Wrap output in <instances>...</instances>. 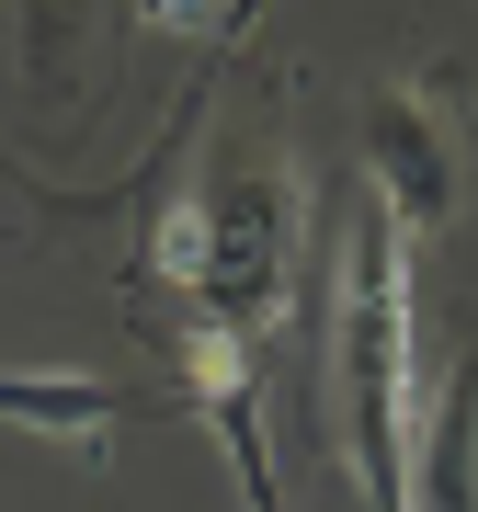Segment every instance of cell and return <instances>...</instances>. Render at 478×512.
Returning <instances> with one entry per match:
<instances>
[{"instance_id": "cell-2", "label": "cell", "mask_w": 478, "mask_h": 512, "mask_svg": "<svg viewBox=\"0 0 478 512\" xmlns=\"http://www.w3.org/2000/svg\"><path fill=\"white\" fill-rule=\"evenodd\" d=\"M331 399L342 456L376 512H410V444H422V308H410V239L365 194L331 217Z\"/></svg>"}, {"instance_id": "cell-3", "label": "cell", "mask_w": 478, "mask_h": 512, "mask_svg": "<svg viewBox=\"0 0 478 512\" xmlns=\"http://www.w3.org/2000/svg\"><path fill=\"white\" fill-rule=\"evenodd\" d=\"M353 148H365V205L410 239V251L456 228V205H467V160H478V126H467V92H456L444 69H399V80H376Z\"/></svg>"}, {"instance_id": "cell-1", "label": "cell", "mask_w": 478, "mask_h": 512, "mask_svg": "<svg viewBox=\"0 0 478 512\" xmlns=\"http://www.w3.org/2000/svg\"><path fill=\"white\" fill-rule=\"evenodd\" d=\"M137 274H160L171 308L262 342V330L296 308V183H285V148L274 137L205 148V171L148 217Z\"/></svg>"}, {"instance_id": "cell-4", "label": "cell", "mask_w": 478, "mask_h": 512, "mask_svg": "<svg viewBox=\"0 0 478 512\" xmlns=\"http://www.w3.org/2000/svg\"><path fill=\"white\" fill-rule=\"evenodd\" d=\"M0 421L35 433V444H57V456H80V467H103L114 421H126V387L114 376H12L0 365Z\"/></svg>"}, {"instance_id": "cell-5", "label": "cell", "mask_w": 478, "mask_h": 512, "mask_svg": "<svg viewBox=\"0 0 478 512\" xmlns=\"http://www.w3.org/2000/svg\"><path fill=\"white\" fill-rule=\"evenodd\" d=\"M410 512H478V342H467V365L444 376V399H422Z\"/></svg>"}]
</instances>
